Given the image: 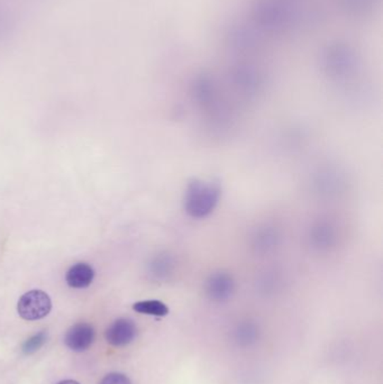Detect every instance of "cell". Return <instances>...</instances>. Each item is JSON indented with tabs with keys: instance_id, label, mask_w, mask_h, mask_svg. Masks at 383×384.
I'll return each mask as SVG.
<instances>
[{
	"instance_id": "5b68a950",
	"label": "cell",
	"mask_w": 383,
	"mask_h": 384,
	"mask_svg": "<svg viewBox=\"0 0 383 384\" xmlns=\"http://www.w3.org/2000/svg\"><path fill=\"white\" fill-rule=\"evenodd\" d=\"M95 330L86 323L73 325L69 328L64 337V343L73 352L87 351L95 340Z\"/></svg>"
},
{
	"instance_id": "3957f363",
	"label": "cell",
	"mask_w": 383,
	"mask_h": 384,
	"mask_svg": "<svg viewBox=\"0 0 383 384\" xmlns=\"http://www.w3.org/2000/svg\"><path fill=\"white\" fill-rule=\"evenodd\" d=\"M234 289L233 277L226 272L213 273L206 281V292L213 301L223 302L230 299Z\"/></svg>"
},
{
	"instance_id": "7a4b0ae2",
	"label": "cell",
	"mask_w": 383,
	"mask_h": 384,
	"mask_svg": "<svg viewBox=\"0 0 383 384\" xmlns=\"http://www.w3.org/2000/svg\"><path fill=\"white\" fill-rule=\"evenodd\" d=\"M52 309V301L49 294L42 290L28 291L20 296L17 304V311L25 320H39L49 315Z\"/></svg>"
},
{
	"instance_id": "277c9868",
	"label": "cell",
	"mask_w": 383,
	"mask_h": 384,
	"mask_svg": "<svg viewBox=\"0 0 383 384\" xmlns=\"http://www.w3.org/2000/svg\"><path fill=\"white\" fill-rule=\"evenodd\" d=\"M137 328L134 321L129 318H121L114 321L107 328L106 340L110 345L122 347L131 344L136 337Z\"/></svg>"
},
{
	"instance_id": "8fae6325",
	"label": "cell",
	"mask_w": 383,
	"mask_h": 384,
	"mask_svg": "<svg viewBox=\"0 0 383 384\" xmlns=\"http://www.w3.org/2000/svg\"><path fill=\"white\" fill-rule=\"evenodd\" d=\"M47 335L44 332H39L36 335L32 336L25 342L23 345V353L26 355L34 354L35 352L39 351L44 344L47 343Z\"/></svg>"
},
{
	"instance_id": "30bf717a",
	"label": "cell",
	"mask_w": 383,
	"mask_h": 384,
	"mask_svg": "<svg viewBox=\"0 0 383 384\" xmlns=\"http://www.w3.org/2000/svg\"><path fill=\"white\" fill-rule=\"evenodd\" d=\"M133 309L136 313L155 316V317H165L169 313L167 306L160 300H144V301L136 302L133 306Z\"/></svg>"
},
{
	"instance_id": "7c38bea8",
	"label": "cell",
	"mask_w": 383,
	"mask_h": 384,
	"mask_svg": "<svg viewBox=\"0 0 383 384\" xmlns=\"http://www.w3.org/2000/svg\"><path fill=\"white\" fill-rule=\"evenodd\" d=\"M99 384H131V382L125 374L110 373Z\"/></svg>"
},
{
	"instance_id": "4fadbf2b",
	"label": "cell",
	"mask_w": 383,
	"mask_h": 384,
	"mask_svg": "<svg viewBox=\"0 0 383 384\" xmlns=\"http://www.w3.org/2000/svg\"><path fill=\"white\" fill-rule=\"evenodd\" d=\"M58 384H80L79 382L74 381V380H64V381H61Z\"/></svg>"
},
{
	"instance_id": "9c48e42d",
	"label": "cell",
	"mask_w": 383,
	"mask_h": 384,
	"mask_svg": "<svg viewBox=\"0 0 383 384\" xmlns=\"http://www.w3.org/2000/svg\"><path fill=\"white\" fill-rule=\"evenodd\" d=\"M280 234L273 226H264L257 229L253 236V246L260 253H269L278 246Z\"/></svg>"
},
{
	"instance_id": "8992f818",
	"label": "cell",
	"mask_w": 383,
	"mask_h": 384,
	"mask_svg": "<svg viewBox=\"0 0 383 384\" xmlns=\"http://www.w3.org/2000/svg\"><path fill=\"white\" fill-rule=\"evenodd\" d=\"M336 226L327 220L316 222L310 229V244L319 251H327L337 243Z\"/></svg>"
},
{
	"instance_id": "ba28073f",
	"label": "cell",
	"mask_w": 383,
	"mask_h": 384,
	"mask_svg": "<svg viewBox=\"0 0 383 384\" xmlns=\"http://www.w3.org/2000/svg\"><path fill=\"white\" fill-rule=\"evenodd\" d=\"M95 277V270L88 263H77L68 270L66 281L73 289H85L90 286Z\"/></svg>"
},
{
	"instance_id": "52a82bcc",
	"label": "cell",
	"mask_w": 383,
	"mask_h": 384,
	"mask_svg": "<svg viewBox=\"0 0 383 384\" xmlns=\"http://www.w3.org/2000/svg\"><path fill=\"white\" fill-rule=\"evenodd\" d=\"M177 269L175 256L170 253L162 252L151 258L148 264V273L156 280H167Z\"/></svg>"
},
{
	"instance_id": "6da1fadb",
	"label": "cell",
	"mask_w": 383,
	"mask_h": 384,
	"mask_svg": "<svg viewBox=\"0 0 383 384\" xmlns=\"http://www.w3.org/2000/svg\"><path fill=\"white\" fill-rule=\"evenodd\" d=\"M220 196L222 189L216 182L194 179L184 192V210L192 218L203 220L216 209Z\"/></svg>"
}]
</instances>
